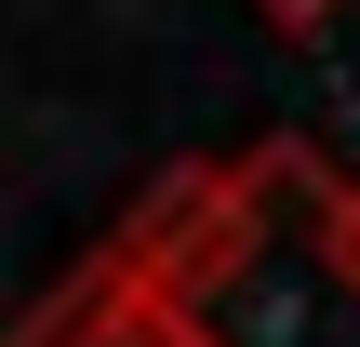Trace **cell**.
Here are the masks:
<instances>
[{
    "label": "cell",
    "instance_id": "6da1fadb",
    "mask_svg": "<svg viewBox=\"0 0 360 347\" xmlns=\"http://www.w3.org/2000/svg\"><path fill=\"white\" fill-rule=\"evenodd\" d=\"M120 254L200 347H360V174L294 134L174 160L120 214Z\"/></svg>",
    "mask_w": 360,
    "mask_h": 347
},
{
    "label": "cell",
    "instance_id": "7a4b0ae2",
    "mask_svg": "<svg viewBox=\"0 0 360 347\" xmlns=\"http://www.w3.org/2000/svg\"><path fill=\"white\" fill-rule=\"evenodd\" d=\"M13 347H200V334H187V321H174V294L107 241V254H80V267L27 308V334H13Z\"/></svg>",
    "mask_w": 360,
    "mask_h": 347
},
{
    "label": "cell",
    "instance_id": "3957f363",
    "mask_svg": "<svg viewBox=\"0 0 360 347\" xmlns=\"http://www.w3.org/2000/svg\"><path fill=\"white\" fill-rule=\"evenodd\" d=\"M254 13H267V27H321L334 0H254Z\"/></svg>",
    "mask_w": 360,
    "mask_h": 347
}]
</instances>
